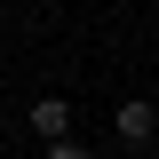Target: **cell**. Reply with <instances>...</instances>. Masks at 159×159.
<instances>
[{
    "label": "cell",
    "mask_w": 159,
    "mask_h": 159,
    "mask_svg": "<svg viewBox=\"0 0 159 159\" xmlns=\"http://www.w3.org/2000/svg\"><path fill=\"white\" fill-rule=\"evenodd\" d=\"M32 135L40 143H64V135H72V103H64V96H40L32 103Z\"/></svg>",
    "instance_id": "obj_1"
},
{
    "label": "cell",
    "mask_w": 159,
    "mask_h": 159,
    "mask_svg": "<svg viewBox=\"0 0 159 159\" xmlns=\"http://www.w3.org/2000/svg\"><path fill=\"white\" fill-rule=\"evenodd\" d=\"M111 127H119V143H143L159 119H151V103H119V111H111Z\"/></svg>",
    "instance_id": "obj_2"
},
{
    "label": "cell",
    "mask_w": 159,
    "mask_h": 159,
    "mask_svg": "<svg viewBox=\"0 0 159 159\" xmlns=\"http://www.w3.org/2000/svg\"><path fill=\"white\" fill-rule=\"evenodd\" d=\"M48 159H96V151H88V143H72V135H64V143H48Z\"/></svg>",
    "instance_id": "obj_3"
}]
</instances>
